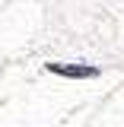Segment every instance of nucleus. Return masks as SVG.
Wrapping results in <instances>:
<instances>
[{"instance_id":"1","label":"nucleus","mask_w":124,"mask_h":127,"mask_svg":"<svg viewBox=\"0 0 124 127\" xmlns=\"http://www.w3.org/2000/svg\"><path fill=\"white\" fill-rule=\"evenodd\" d=\"M54 73H64V76H95V67H61V64H51Z\"/></svg>"}]
</instances>
